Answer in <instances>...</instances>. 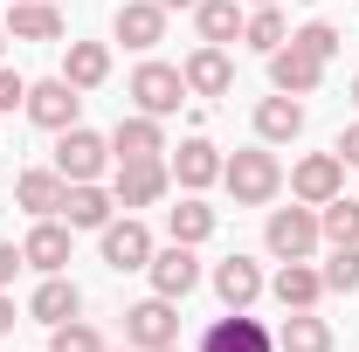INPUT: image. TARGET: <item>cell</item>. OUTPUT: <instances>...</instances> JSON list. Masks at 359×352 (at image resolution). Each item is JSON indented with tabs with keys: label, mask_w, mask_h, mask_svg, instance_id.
<instances>
[{
	"label": "cell",
	"mask_w": 359,
	"mask_h": 352,
	"mask_svg": "<svg viewBox=\"0 0 359 352\" xmlns=\"http://www.w3.org/2000/svg\"><path fill=\"white\" fill-rule=\"evenodd\" d=\"M222 180H228V194H235V208H269L283 194V166H276V152H269L263 138L242 145L235 159H222Z\"/></svg>",
	"instance_id": "obj_1"
},
{
	"label": "cell",
	"mask_w": 359,
	"mask_h": 352,
	"mask_svg": "<svg viewBox=\"0 0 359 352\" xmlns=\"http://www.w3.org/2000/svg\"><path fill=\"white\" fill-rule=\"evenodd\" d=\"M263 242H269L276 263H311L318 242H325V235H318V208H269Z\"/></svg>",
	"instance_id": "obj_2"
},
{
	"label": "cell",
	"mask_w": 359,
	"mask_h": 352,
	"mask_svg": "<svg viewBox=\"0 0 359 352\" xmlns=\"http://www.w3.org/2000/svg\"><path fill=\"white\" fill-rule=\"evenodd\" d=\"M125 346L132 352H159V346H180V311H173V297H145V304H132L125 311Z\"/></svg>",
	"instance_id": "obj_3"
},
{
	"label": "cell",
	"mask_w": 359,
	"mask_h": 352,
	"mask_svg": "<svg viewBox=\"0 0 359 352\" xmlns=\"http://www.w3.org/2000/svg\"><path fill=\"white\" fill-rule=\"evenodd\" d=\"M132 104L145 118H173L180 104H187V76H180L173 62H138L132 69Z\"/></svg>",
	"instance_id": "obj_4"
},
{
	"label": "cell",
	"mask_w": 359,
	"mask_h": 352,
	"mask_svg": "<svg viewBox=\"0 0 359 352\" xmlns=\"http://www.w3.org/2000/svg\"><path fill=\"white\" fill-rule=\"evenodd\" d=\"M166 187H173L166 159H118L111 201H118V208H159V201H166Z\"/></svg>",
	"instance_id": "obj_5"
},
{
	"label": "cell",
	"mask_w": 359,
	"mask_h": 352,
	"mask_svg": "<svg viewBox=\"0 0 359 352\" xmlns=\"http://www.w3.org/2000/svg\"><path fill=\"white\" fill-rule=\"evenodd\" d=\"M111 166V138H97V132H83V125H69V132H55V173L69 180H97Z\"/></svg>",
	"instance_id": "obj_6"
},
{
	"label": "cell",
	"mask_w": 359,
	"mask_h": 352,
	"mask_svg": "<svg viewBox=\"0 0 359 352\" xmlns=\"http://www.w3.org/2000/svg\"><path fill=\"white\" fill-rule=\"evenodd\" d=\"M97 242H104V263L118 269V276H132V269H145V263H152V228H145L138 215L104 221V228H97Z\"/></svg>",
	"instance_id": "obj_7"
},
{
	"label": "cell",
	"mask_w": 359,
	"mask_h": 352,
	"mask_svg": "<svg viewBox=\"0 0 359 352\" xmlns=\"http://www.w3.org/2000/svg\"><path fill=\"white\" fill-rule=\"evenodd\" d=\"M290 194H297L304 208L339 201V194H346V159H339V152H311V159H297V166H290Z\"/></svg>",
	"instance_id": "obj_8"
},
{
	"label": "cell",
	"mask_w": 359,
	"mask_h": 352,
	"mask_svg": "<svg viewBox=\"0 0 359 352\" xmlns=\"http://www.w3.org/2000/svg\"><path fill=\"white\" fill-rule=\"evenodd\" d=\"M201 352H276V332H269L263 318H249V311H228V318L208 325Z\"/></svg>",
	"instance_id": "obj_9"
},
{
	"label": "cell",
	"mask_w": 359,
	"mask_h": 352,
	"mask_svg": "<svg viewBox=\"0 0 359 352\" xmlns=\"http://www.w3.org/2000/svg\"><path fill=\"white\" fill-rule=\"evenodd\" d=\"M42 132H69L76 125V111H83V90H69L62 76H48V83H28V104H21Z\"/></svg>",
	"instance_id": "obj_10"
},
{
	"label": "cell",
	"mask_w": 359,
	"mask_h": 352,
	"mask_svg": "<svg viewBox=\"0 0 359 352\" xmlns=\"http://www.w3.org/2000/svg\"><path fill=\"white\" fill-rule=\"evenodd\" d=\"M69 221H55V215H42L35 228H28V242H21V263L28 269H42V276H62L69 269Z\"/></svg>",
	"instance_id": "obj_11"
},
{
	"label": "cell",
	"mask_w": 359,
	"mask_h": 352,
	"mask_svg": "<svg viewBox=\"0 0 359 352\" xmlns=\"http://www.w3.org/2000/svg\"><path fill=\"white\" fill-rule=\"evenodd\" d=\"M111 35H118L125 48H138V55L159 48L166 42V7H159V0H125V7L111 14Z\"/></svg>",
	"instance_id": "obj_12"
},
{
	"label": "cell",
	"mask_w": 359,
	"mask_h": 352,
	"mask_svg": "<svg viewBox=\"0 0 359 352\" xmlns=\"http://www.w3.org/2000/svg\"><path fill=\"white\" fill-rule=\"evenodd\" d=\"M180 76H187V97H228V90H235V62H228V48L201 42L180 62Z\"/></svg>",
	"instance_id": "obj_13"
},
{
	"label": "cell",
	"mask_w": 359,
	"mask_h": 352,
	"mask_svg": "<svg viewBox=\"0 0 359 352\" xmlns=\"http://www.w3.org/2000/svg\"><path fill=\"white\" fill-rule=\"evenodd\" d=\"M145 276H152V290H159V297H173V304H180V297L201 283V263H194V249H187V242H166V249H152Z\"/></svg>",
	"instance_id": "obj_14"
},
{
	"label": "cell",
	"mask_w": 359,
	"mask_h": 352,
	"mask_svg": "<svg viewBox=\"0 0 359 352\" xmlns=\"http://www.w3.org/2000/svg\"><path fill=\"white\" fill-rule=\"evenodd\" d=\"M269 83L283 90V97H311V90L325 83V62H318V55H304L297 42H283L276 55H269Z\"/></svg>",
	"instance_id": "obj_15"
},
{
	"label": "cell",
	"mask_w": 359,
	"mask_h": 352,
	"mask_svg": "<svg viewBox=\"0 0 359 352\" xmlns=\"http://www.w3.org/2000/svg\"><path fill=\"white\" fill-rule=\"evenodd\" d=\"M166 173H173L187 194H201V187H215V180H222V152H215L208 138H187L173 159H166Z\"/></svg>",
	"instance_id": "obj_16"
},
{
	"label": "cell",
	"mask_w": 359,
	"mask_h": 352,
	"mask_svg": "<svg viewBox=\"0 0 359 352\" xmlns=\"http://www.w3.org/2000/svg\"><path fill=\"white\" fill-rule=\"evenodd\" d=\"M215 297H222L228 311H249L256 297H263V269L249 263V256H228V263H215Z\"/></svg>",
	"instance_id": "obj_17"
},
{
	"label": "cell",
	"mask_w": 359,
	"mask_h": 352,
	"mask_svg": "<svg viewBox=\"0 0 359 352\" xmlns=\"http://www.w3.org/2000/svg\"><path fill=\"white\" fill-rule=\"evenodd\" d=\"M76 311H83V290H76L69 276H42V290L28 297V318H35V325H48V332H55V325H69Z\"/></svg>",
	"instance_id": "obj_18"
},
{
	"label": "cell",
	"mask_w": 359,
	"mask_h": 352,
	"mask_svg": "<svg viewBox=\"0 0 359 352\" xmlns=\"http://www.w3.org/2000/svg\"><path fill=\"white\" fill-rule=\"evenodd\" d=\"M7 42H62V14L48 0H14L7 7Z\"/></svg>",
	"instance_id": "obj_19"
},
{
	"label": "cell",
	"mask_w": 359,
	"mask_h": 352,
	"mask_svg": "<svg viewBox=\"0 0 359 352\" xmlns=\"http://www.w3.org/2000/svg\"><path fill=\"white\" fill-rule=\"evenodd\" d=\"M297 132H304V104H297V97L276 90V97L256 104V138H263V145H290Z\"/></svg>",
	"instance_id": "obj_20"
},
{
	"label": "cell",
	"mask_w": 359,
	"mask_h": 352,
	"mask_svg": "<svg viewBox=\"0 0 359 352\" xmlns=\"http://www.w3.org/2000/svg\"><path fill=\"white\" fill-rule=\"evenodd\" d=\"M62 194H69V180L55 173V166H35V173L14 180V201H21L35 221H42V215H62Z\"/></svg>",
	"instance_id": "obj_21"
},
{
	"label": "cell",
	"mask_w": 359,
	"mask_h": 352,
	"mask_svg": "<svg viewBox=\"0 0 359 352\" xmlns=\"http://www.w3.org/2000/svg\"><path fill=\"white\" fill-rule=\"evenodd\" d=\"M111 152H118V159H159V152H166V132H159V118H145V111L118 118V132H111Z\"/></svg>",
	"instance_id": "obj_22"
},
{
	"label": "cell",
	"mask_w": 359,
	"mask_h": 352,
	"mask_svg": "<svg viewBox=\"0 0 359 352\" xmlns=\"http://www.w3.org/2000/svg\"><path fill=\"white\" fill-rule=\"evenodd\" d=\"M242 21H249V7H242V0H201V7H194V28H201V42H215V48L242 42Z\"/></svg>",
	"instance_id": "obj_23"
},
{
	"label": "cell",
	"mask_w": 359,
	"mask_h": 352,
	"mask_svg": "<svg viewBox=\"0 0 359 352\" xmlns=\"http://www.w3.org/2000/svg\"><path fill=\"white\" fill-rule=\"evenodd\" d=\"M269 290H276V304H283V311H318V297H325V276H318L311 263H283Z\"/></svg>",
	"instance_id": "obj_24"
},
{
	"label": "cell",
	"mask_w": 359,
	"mask_h": 352,
	"mask_svg": "<svg viewBox=\"0 0 359 352\" xmlns=\"http://www.w3.org/2000/svg\"><path fill=\"white\" fill-rule=\"evenodd\" d=\"M62 83H69V90L111 83V48H104V42H69V55H62Z\"/></svg>",
	"instance_id": "obj_25"
},
{
	"label": "cell",
	"mask_w": 359,
	"mask_h": 352,
	"mask_svg": "<svg viewBox=\"0 0 359 352\" xmlns=\"http://www.w3.org/2000/svg\"><path fill=\"white\" fill-rule=\"evenodd\" d=\"M111 208H118V201H111L97 180H76V187L62 194V221H69V228H104V221H111Z\"/></svg>",
	"instance_id": "obj_26"
},
{
	"label": "cell",
	"mask_w": 359,
	"mask_h": 352,
	"mask_svg": "<svg viewBox=\"0 0 359 352\" xmlns=\"http://www.w3.org/2000/svg\"><path fill=\"white\" fill-rule=\"evenodd\" d=\"M166 235H173V242H187V249H201V242L215 235V208H208L201 194H187L180 208H166Z\"/></svg>",
	"instance_id": "obj_27"
},
{
	"label": "cell",
	"mask_w": 359,
	"mask_h": 352,
	"mask_svg": "<svg viewBox=\"0 0 359 352\" xmlns=\"http://www.w3.org/2000/svg\"><path fill=\"white\" fill-rule=\"evenodd\" d=\"M283 352H332V325L318 311H283V332H276Z\"/></svg>",
	"instance_id": "obj_28"
},
{
	"label": "cell",
	"mask_w": 359,
	"mask_h": 352,
	"mask_svg": "<svg viewBox=\"0 0 359 352\" xmlns=\"http://www.w3.org/2000/svg\"><path fill=\"white\" fill-rule=\"evenodd\" d=\"M242 42L256 48V55H276V48L290 42V21L276 14V0H269V7H249V21H242Z\"/></svg>",
	"instance_id": "obj_29"
},
{
	"label": "cell",
	"mask_w": 359,
	"mask_h": 352,
	"mask_svg": "<svg viewBox=\"0 0 359 352\" xmlns=\"http://www.w3.org/2000/svg\"><path fill=\"white\" fill-rule=\"evenodd\" d=\"M318 235H325L332 249L359 242V201H346V194H339V201H325V208H318Z\"/></svg>",
	"instance_id": "obj_30"
},
{
	"label": "cell",
	"mask_w": 359,
	"mask_h": 352,
	"mask_svg": "<svg viewBox=\"0 0 359 352\" xmlns=\"http://www.w3.org/2000/svg\"><path fill=\"white\" fill-rule=\"evenodd\" d=\"M318 276H325V290H359V242H346V249H332Z\"/></svg>",
	"instance_id": "obj_31"
},
{
	"label": "cell",
	"mask_w": 359,
	"mask_h": 352,
	"mask_svg": "<svg viewBox=\"0 0 359 352\" xmlns=\"http://www.w3.org/2000/svg\"><path fill=\"white\" fill-rule=\"evenodd\" d=\"M290 42L304 48V55H318V62H332V55H339V42H346V35H339L332 21H304V28H297Z\"/></svg>",
	"instance_id": "obj_32"
},
{
	"label": "cell",
	"mask_w": 359,
	"mask_h": 352,
	"mask_svg": "<svg viewBox=\"0 0 359 352\" xmlns=\"http://www.w3.org/2000/svg\"><path fill=\"white\" fill-rule=\"evenodd\" d=\"M48 352H104V339L90 332L83 318H69V325H55V332H48Z\"/></svg>",
	"instance_id": "obj_33"
},
{
	"label": "cell",
	"mask_w": 359,
	"mask_h": 352,
	"mask_svg": "<svg viewBox=\"0 0 359 352\" xmlns=\"http://www.w3.org/2000/svg\"><path fill=\"white\" fill-rule=\"evenodd\" d=\"M14 104H28V83H21L14 69H0V118H7Z\"/></svg>",
	"instance_id": "obj_34"
},
{
	"label": "cell",
	"mask_w": 359,
	"mask_h": 352,
	"mask_svg": "<svg viewBox=\"0 0 359 352\" xmlns=\"http://www.w3.org/2000/svg\"><path fill=\"white\" fill-rule=\"evenodd\" d=\"M332 152H339L346 166H359V125H346V132H339V145H332Z\"/></svg>",
	"instance_id": "obj_35"
},
{
	"label": "cell",
	"mask_w": 359,
	"mask_h": 352,
	"mask_svg": "<svg viewBox=\"0 0 359 352\" xmlns=\"http://www.w3.org/2000/svg\"><path fill=\"white\" fill-rule=\"evenodd\" d=\"M14 269H21V249H14V242H0V290L14 283Z\"/></svg>",
	"instance_id": "obj_36"
},
{
	"label": "cell",
	"mask_w": 359,
	"mask_h": 352,
	"mask_svg": "<svg viewBox=\"0 0 359 352\" xmlns=\"http://www.w3.org/2000/svg\"><path fill=\"white\" fill-rule=\"evenodd\" d=\"M7 332H14V297L0 290V339H7Z\"/></svg>",
	"instance_id": "obj_37"
},
{
	"label": "cell",
	"mask_w": 359,
	"mask_h": 352,
	"mask_svg": "<svg viewBox=\"0 0 359 352\" xmlns=\"http://www.w3.org/2000/svg\"><path fill=\"white\" fill-rule=\"evenodd\" d=\"M159 7H166V14H173V7H201V0H159Z\"/></svg>",
	"instance_id": "obj_38"
},
{
	"label": "cell",
	"mask_w": 359,
	"mask_h": 352,
	"mask_svg": "<svg viewBox=\"0 0 359 352\" xmlns=\"http://www.w3.org/2000/svg\"><path fill=\"white\" fill-rule=\"evenodd\" d=\"M242 7H269V0H242Z\"/></svg>",
	"instance_id": "obj_39"
},
{
	"label": "cell",
	"mask_w": 359,
	"mask_h": 352,
	"mask_svg": "<svg viewBox=\"0 0 359 352\" xmlns=\"http://www.w3.org/2000/svg\"><path fill=\"white\" fill-rule=\"evenodd\" d=\"M0 48H7V21H0Z\"/></svg>",
	"instance_id": "obj_40"
},
{
	"label": "cell",
	"mask_w": 359,
	"mask_h": 352,
	"mask_svg": "<svg viewBox=\"0 0 359 352\" xmlns=\"http://www.w3.org/2000/svg\"><path fill=\"white\" fill-rule=\"evenodd\" d=\"M353 104H359V76H353Z\"/></svg>",
	"instance_id": "obj_41"
},
{
	"label": "cell",
	"mask_w": 359,
	"mask_h": 352,
	"mask_svg": "<svg viewBox=\"0 0 359 352\" xmlns=\"http://www.w3.org/2000/svg\"><path fill=\"white\" fill-rule=\"evenodd\" d=\"M159 352H180V346H159Z\"/></svg>",
	"instance_id": "obj_42"
},
{
	"label": "cell",
	"mask_w": 359,
	"mask_h": 352,
	"mask_svg": "<svg viewBox=\"0 0 359 352\" xmlns=\"http://www.w3.org/2000/svg\"><path fill=\"white\" fill-rule=\"evenodd\" d=\"M104 352H111V346H104ZM125 352H132V346H125Z\"/></svg>",
	"instance_id": "obj_43"
}]
</instances>
